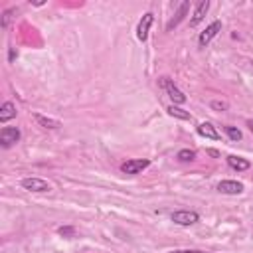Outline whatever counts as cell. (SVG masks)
<instances>
[{"label": "cell", "mask_w": 253, "mask_h": 253, "mask_svg": "<svg viewBox=\"0 0 253 253\" xmlns=\"http://www.w3.org/2000/svg\"><path fill=\"white\" fill-rule=\"evenodd\" d=\"M170 220L178 226H194L200 222V215L198 212H192V210H178V212H172Z\"/></svg>", "instance_id": "cell-1"}, {"label": "cell", "mask_w": 253, "mask_h": 253, "mask_svg": "<svg viewBox=\"0 0 253 253\" xmlns=\"http://www.w3.org/2000/svg\"><path fill=\"white\" fill-rule=\"evenodd\" d=\"M160 85L164 87V91H166L168 97L172 99V105H182V103H186V95L174 85V81H172L170 78H160Z\"/></svg>", "instance_id": "cell-2"}, {"label": "cell", "mask_w": 253, "mask_h": 253, "mask_svg": "<svg viewBox=\"0 0 253 253\" xmlns=\"http://www.w3.org/2000/svg\"><path fill=\"white\" fill-rule=\"evenodd\" d=\"M151 166V160L149 158H131L127 162L121 164V170L129 176H135V174H140L144 168H149Z\"/></svg>", "instance_id": "cell-3"}, {"label": "cell", "mask_w": 253, "mask_h": 253, "mask_svg": "<svg viewBox=\"0 0 253 253\" xmlns=\"http://www.w3.org/2000/svg\"><path fill=\"white\" fill-rule=\"evenodd\" d=\"M20 129L18 127H4L0 131V144H2V149H10L20 140Z\"/></svg>", "instance_id": "cell-4"}, {"label": "cell", "mask_w": 253, "mask_h": 253, "mask_svg": "<svg viewBox=\"0 0 253 253\" xmlns=\"http://www.w3.org/2000/svg\"><path fill=\"white\" fill-rule=\"evenodd\" d=\"M20 184L28 192H50L52 190L50 182H46V180H42V178H24Z\"/></svg>", "instance_id": "cell-5"}, {"label": "cell", "mask_w": 253, "mask_h": 253, "mask_svg": "<svg viewBox=\"0 0 253 253\" xmlns=\"http://www.w3.org/2000/svg\"><path fill=\"white\" fill-rule=\"evenodd\" d=\"M218 32H222V22L220 20H215V22H212L202 34H200V38H198V44L202 46V48H206L215 36H218Z\"/></svg>", "instance_id": "cell-6"}, {"label": "cell", "mask_w": 253, "mask_h": 253, "mask_svg": "<svg viewBox=\"0 0 253 253\" xmlns=\"http://www.w3.org/2000/svg\"><path fill=\"white\" fill-rule=\"evenodd\" d=\"M153 22H155L153 12H147V14L140 18V22H138V26H136V38H138L140 42H147V40H149V30H151Z\"/></svg>", "instance_id": "cell-7"}, {"label": "cell", "mask_w": 253, "mask_h": 253, "mask_svg": "<svg viewBox=\"0 0 253 253\" xmlns=\"http://www.w3.org/2000/svg\"><path fill=\"white\" fill-rule=\"evenodd\" d=\"M218 192L220 194H228V196H237L243 192V184L237 180H222L218 184Z\"/></svg>", "instance_id": "cell-8"}, {"label": "cell", "mask_w": 253, "mask_h": 253, "mask_svg": "<svg viewBox=\"0 0 253 253\" xmlns=\"http://www.w3.org/2000/svg\"><path fill=\"white\" fill-rule=\"evenodd\" d=\"M188 10H190V2H188V0H184V2L182 4H180L178 6V12L174 14V18L168 22V26H166V30H172V28H176L180 22H182L184 20V16L188 14Z\"/></svg>", "instance_id": "cell-9"}, {"label": "cell", "mask_w": 253, "mask_h": 253, "mask_svg": "<svg viewBox=\"0 0 253 253\" xmlns=\"http://www.w3.org/2000/svg\"><path fill=\"white\" fill-rule=\"evenodd\" d=\"M208 10H210V2H208V0H202V2L196 6V10H194V16H192V20H190V26H192V28L198 26V24L206 18Z\"/></svg>", "instance_id": "cell-10"}, {"label": "cell", "mask_w": 253, "mask_h": 253, "mask_svg": "<svg viewBox=\"0 0 253 253\" xmlns=\"http://www.w3.org/2000/svg\"><path fill=\"white\" fill-rule=\"evenodd\" d=\"M14 117H16V105L12 101L2 103V107H0V123H8Z\"/></svg>", "instance_id": "cell-11"}, {"label": "cell", "mask_w": 253, "mask_h": 253, "mask_svg": "<svg viewBox=\"0 0 253 253\" xmlns=\"http://www.w3.org/2000/svg\"><path fill=\"white\" fill-rule=\"evenodd\" d=\"M198 135H200V136H206V138H212V140H220V138H222L220 133L215 131V127H214L212 123H202V125H198Z\"/></svg>", "instance_id": "cell-12"}, {"label": "cell", "mask_w": 253, "mask_h": 253, "mask_svg": "<svg viewBox=\"0 0 253 253\" xmlns=\"http://www.w3.org/2000/svg\"><path fill=\"white\" fill-rule=\"evenodd\" d=\"M228 164H230L234 170H237V172H243V170H249V168H251V162H249V160H245V158H241V156H235V155H230V156H228Z\"/></svg>", "instance_id": "cell-13"}, {"label": "cell", "mask_w": 253, "mask_h": 253, "mask_svg": "<svg viewBox=\"0 0 253 253\" xmlns=\"http://www.w3.org/2000/svg\"><path fill=\"white\" fill-rule=\"evenodd\" d=\"M34 119H36V123H38L40 127H44V129H59V127H61V123H59L58 119L44 117L42 113H34Z\"/></svg>", "instance_id": "cell-14"}, {"label": "cell", "mask_w": 253, "mask_h": 253, "mask_svg": "<svg viewBox=\"0 0 253 253\" xmlns=\"http://www.w3.org/2000/svg\"><path fill=\"white\" fill-rule=\"evenodd\" d=\"M168 115L170 117H176V119H182V121H192V115L188 113V111H184V109H180L178 105H170L168 107Z\"/></svg>", "instance_id": "cell-15"}, {"label": "cell", "mask_w": 253, "mask_h": 253, "mask_svg": "<svg viewBox=\"0 0 253 253\" xmlns=\"http://www.w3.org/2000/svg\"><path fill=\"white\" fill-rule=\"evenodd\" d=\"M176 158L180 160V162H192V160H196V151H190V149H182L178 155H176Z\"/></svg>", "instance_id": "cell-16"}, {"label": "cell", "mask_w": 253, "mask_h": 253, "mask_svg": "<svg viewBox=\"0 0 253 253\" xmlns=\"http://www.w3.org/2000/svg\"><path fill=\"white\" fill-rule=\"evenodd\" d=\"M224 131H226V135L234 140V142H237V140H241L243 138V135H241V131L237 129V127H232V125H228V127H224Z\"/></svg>", "instance_id": "cell-17"}, {"label": "cell", "mask_w": 253, "mask_h": 253, "mask_svg": "<svg viewBox=\"0 0 253 253\" xmlns=\"http://www.w3.org/2000/svg\"><path fill=\"white\" fill-rule=\"evenodd\" d=\"M14 12H16V8H10V10H6V12L2 14V28H8V24H10Z\"/></svg>", "instance_id": "cell-18"}, {"label": "cell", "mask_w": 253, "mask_h": 253, "mask_svg": "<svg viewBox=\"0 0 253 253\" xmlns=\"http://www.w3.org/2000/svg\"><path fill=\"white\" fill-rule=\"evenodd\" d=\"M212 109H215V111H228V103L226 101H212Z\"/></svg>", "instance_id": "cell-19"}, {"label": "cell", "mask_w": 253, "mask_h": 253, "mask_svg": "<svg viewBox=\"0 0 253 253\" xmlns=\"http://www.w3.org/2000/svg\"><path fill=\"white\" fill-rule=\"evenodd\" d=\"M58 234L63 235V237H74V235H76V230H74V228H59Z\"/></svg>", "instance_id": "cell-20"}, {"label": "cell", "mask_w": 253, "mask_h": 253, "mask_svg": "<svg viewBox=\"0 0 253 253\" xmlns=\"http://www.w3.org/2000/svg\"><path fill=\"white\" fill-rule=\"evenodd\" d=\"M170 253H210V251H200V249H174Z\"/></svg>", "instance_id": "cell-21"}, {"label": "cell", "mask_w": 253, "mask_h": 253, "mask_svg": "<svg viewBox=\"0 0 253 253\" xmlns=\"http://www.w3.org/2000/svg\"><path fill=\"white\" fill-rule=\"evenodd\" d=\"M16 56H18V52H16V50H14V48H12V50H10V61H12V59H14V58H16Z\"/></svg>", "instance_id": "cell-22"}, {"label": "cell", "mask_w": 253, "mask_h": 253, "mask_svg": "<svg viewBox=\"0 0 253 253\" xmlns=\"http://www.w3.org/2000/svg\"><path fill=\"white\" fill-rule=\"evenodd\" d=\"M247 127H249V131L253 133V119H249V121H247Z\"/></svg>", "instance_id": "cell-23"}]
</instances>
